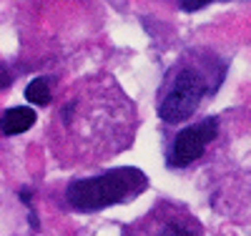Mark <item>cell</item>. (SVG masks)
I'll use <instances>...</instances> for the list:
<instances>
[{"instance_id":"cell-1","label":"cell","mask_w":251,"mask_h":236,"mask_svg":"<svg viewBox=\"0 0 251 236\" xmlns=\"http://www.w3.org/2000/svg\"><path fill=\"white\" fill-rule=\"evenodd\" d=\"M136 108L108 78H91L71 96L53 126V146L66 163L106 161L128 148L136 133Z\"/></svg>"},{"instance_id":"cell-2","label":"cell","mask_w":251,"mask_h":236,"mask_svg":"<svg viewBox=\"0 0 251 236\" xmlns=\"http://www.w3.org/2000/svg\"><path fill=\"white\" fill-rule=\"evenodd\" d=\"M226 66L216 55H201L199 51L186 55L166 78L158 101V116L166 123H181L191 118L201 103L216 93L224 80Z\"/></svg>"},{"instance_id":"cell-3","label":"cell","mask_w":251,"mask_h":236,"mask_svg":"<svg viewBox=\"0 0 251 236\" xmlns=\"http://www.w3.org/2000/svg\"><path fill=\"white\" fill-rule=\"evenodd\" d=\"M149 188V179L141 168L133 166H121L113 171H106L100 176L91 179H75L66 188V201L71 209L91 213L108 209L113 204L131 201L133 196L143 194Z\"/></svg>"},{"instance_id":"cell-4","label":"cell","mask_w":251,"mask_h":236,"mask_svg":"<svg viewBox=\"0 0 251 236\" xmlns=\"http://www.w3.org/2000/svg\"><path fill=\"white\" fill-rule=\"evenodd\" d=\"M121 236H203V224L183 204L163 199L153 204L138 221L126 226Z\"/></svg>"},{"instance_id":"cell-5","label":"cell","mask_w":251,"mask_h":236,"mask_svg":"<svg viewBox=\"0 0 251 236\" xmlns=\"http://www.w3.org/2000/svg\"><path fill=\"white\" fill-rule=\"evenodd\" d=\"M219 133V118L208 116L194 126L183 128L181 133H176L174 143H171V151H169V166L171 168H186L191 166L199 156H203V151L208 148Z\"/></svg>"},{"instance_id":"cell-6","label":"cell","mask_w":251,"mask_h":236,"mask_svg":"<svg viewBox=\"0 0 251 236\" xmlns=\"http://www.w3.org/2000/svg\"><path fill=\"white\" fill-rule=\"evenodd\" d=\"M33 123H35V111L28 105H18V108H8L0 116V131L5 136H18L25 133Z\"/></svg>"},{"instance_id":"cell-7","label":"cell","mask_w":251,"mask_h":236,"mask_svg":"<svg viewBox=\"0 0 251 236\" xmlns=\"http://www.w3.org/2000/svg\"><path fill=\"white\" fill-rule=\"evenodd\" d=\"M50 83L48 78H35L28 83V88H25V98L35 105H48L50 103Z\"/></svg>"},{"instance_id":"cell-8","label":"cell","mask_w":251,"mask_h":236,"mask_svg":"<svg viewBox=\"0 0 251 236\" xmlns=\"http://www.w3.org/2000/svg\"><path fill=\"white\" fill-rule=\"evenodd\" d=\"M208 3H214V0H181V8H183L186 13H194V10L206 8Z\"/></svg>"},{"instance_id":"cell-9","label":"cell","mask_w":251,"mask_h":236,"mask_svg":"<svg viewBox=\"0 0 251 236\" xmlns=\"http://www.w3.org/2000/svg\"><path fill=\"white\" fill-rule=\"evenodd\" d=\"M10 80H13V76H10V68L5 66V63H0V91H3V88H8V85H10Z\"/></svg>"}]
</instances>
